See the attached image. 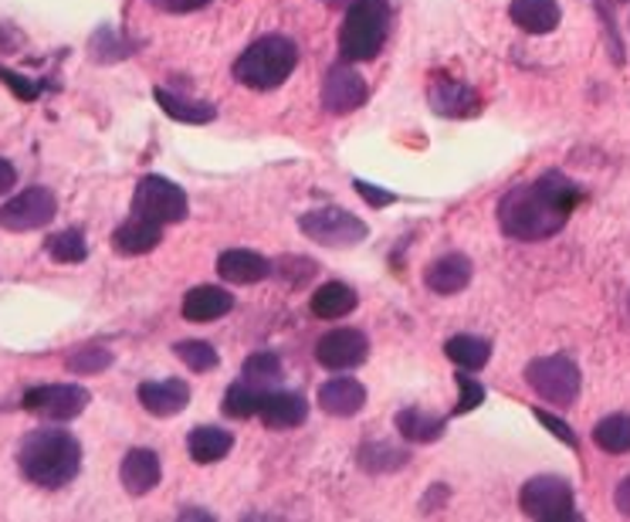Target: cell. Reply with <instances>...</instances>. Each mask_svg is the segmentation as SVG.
Listing matches in <instances>:
<instances>
[{
  "instance_id": "cell-1",
  "label": "cell",
  "mask_w": 630,
  "mask_h": 522,
  "mask_svg": "<svg viewBox=\"0 0 630 522\" xmlns=\"http://www.w3.org/2000/svg\"><path fill=\"white\" fill-rule=\"evenodd\" d=\"M580 204V187L559 170L512 187L499 201V228L512 241H546L567 228Z\"/></svg>"
},
{
  "instance_id": "cell-2",
  "label": "cell",
  "mask_w": 630,
  "mask_h": 522,
  "mask_svg": "<svg viewBox=\"0 0 630 522\" xmlns=\"http://www.w3.org/2000/svg\"><path fill=\"white\" fill-rule=\"evenodd\" d=\"M18 469L38 489H64L82 472V444L64 428H38L18 448Z\"/></svg>"
},
{
  "instance_id": "cell-3",
  "label": "cell",
  "mask_w": 630,
  "mask_h": 522,
  "mask_svg": "<svg viewBox=\"0 0 630 522\" xmlns=\"http://www.w3.org/2000/svg\"><path fill=\"white\" fill-rule=\"evenodd\" d=\"M299 64V44L286 34H264L258 41H251L241 58L234 61V79L244 89L254 92H271L278 86H286L289 76Z\"/></svg>"
},
{
  "instance_id": "cell-4",
  "label": "cell",
  "mask_w": 630,
  "mask_h": 522,
  "mask_svg": "<svg viewBox=\"0 0 630 522\" xmlns=\"http://www.w3.org/2000/svg\"><path fill=\"white\" fill-rule=\"evenodd\" d=\"M390 34V0H353L339 28L342 61H373Z\"/></svg>"
},
{
  "instance_id": "cell-5",
  "label": "cell",
  "mask_w": 630,
  "mask_h": 522,
  "mask_svg": "<svg viewBox=\"0 0 630 522\" xmlns=\"http://www.w3.org/2000/svg\"><path fill=\"white\" fill-rule=\"evenodd\" d=\"M526 383L546 404L567 411L580 398L583 377H580V367L570 357H539L526 367Z\"/></svg>"
},
{
  "instance_id": "cell-6",
  "label": "cell",
  "mask_w": 630,
  "mask_h": 522,
  "mask_svg": "<svg viewBox=\"0 0 630 522\" xmlns=\"http://www.w3.org/2000/svg\"><path fill=\"white\" fill-rule=\"evenodd\" d=\"M519 509H522V515L542 519V522H577L580 519L573 485L559 475L529 479L519 492Z\"/></svg>"
},
{
  "instance_id": "cell-7",
  "label": "cell",
  "mask_w": 630,
  "mask_h": 522,
  "mask_svg": "<svg viewBox=\"0 0 630 522\" xmlns=\"http://www.w3.org/2000/svg\"><path fill=\"white\" fill-rule=\"evenodd\" d=\"M132 214L139 218H150L157 224H180L187 221L190 214V201L183 187H177L173 180L167 177H157V173H147L143 180L136 183V193H132Z\"/></svg>"
},
{
  "instance_id": "cell-8",
  "label": "cell",
  "mask_w": 630,
  "mask_h": 522,
  "mask_svg": "<svg viewBox=\"0 0 630 522\" xmlns=\"http://www.w3.org/2000/svg\"><path fill=\"white\" fill-rule=\"evenodd\" d=\"M299 231L306 238H312L322 248H353L360 241H367L370 228L363 224V218L349 214L342 208H322V211H309L299 218Z\"/></svg>"
},
{
  "instance_id": "cell-9",
  "label": "cell",
  "mask_w": 630,
  "mask_h": 522,
  "mask_svg": "<svg viewBox=\"0 0 630 522\" xmlns=\"http://www.w3.org/2000/svg\"><path fill=\"white\" fill-rule=\"evenodd\" d=\"M89 401L92 394L79 383H41L28 390L21 408L44 421H76L89 408Z\"/></svg>"
},
{
  "instance_id": "cell-10",
  "label": "cell",
  "mask_w": 630,
  "mask_h": 522,
  "mask_svg": "<svg viewBox=\"0 0 630 522\" xmlns=\"http://www.w3.org/2000/svg\"><path fill=\"white\" fill-rule=\"evenodd\" d=\"M58 214V201L48 187H28L18 198H11L8 204H0V231H38L48 228Z\"/></svg>"
},
{
  "instance_id": "cell-11",
  "label": "cell",
  "mask_w": 630,
  "mask_h": 522,
  "mask_svg": "<svg viewBox=\"0 0 630 522\" xmlns=\"http://www.w3.org/2000/svg\"><path fill=\"white\" fill-rule=\"evenodd\" d=\"M370 357V340L363 330H353V325H339V330L326 333L316 343V360L319 367L332 370V373H346V370H357L363 367Z\"/></svg>"
},
{
  "instance_id": "cell-12",
  "label": "cell",
  "mask_w": 630,
  "mask_h": 522,
  "mask_svg": "<svg viewBox=\"0 0 630 522\" xmlns=\"http://www.w3.org/2000/svg\"><path fill=\"white\" fill-rule=\"evenodd\" d=\"M370 99V86L367 79L353 69V61H339L326 72L322 82V106L329 116H349L357 112L363 102Z\"/></svg>"
},
{
  "instance_id": "cell-13",
  "label": "cell",
  "mask_w": 630,
  "mask_h": 522,
  "mask_svg": "<svg viewBox=\"0 0 630 522\" xmlns=\"http://www.w3.org/2000/svg\"><path fill=\"white\" fill-rule=\"evenodd\" d=\"M258 418L268 431H292L299 424H306L309 418V401L296 390H264L261 394V408Z\"/></svg>"
},
{
  "instance_id": "cell-14",
  "label": "cell",
  "mask_w": 630,
  "mask_h": 522,
  "mask_svg": "<svg viewBox=\"0 0 630 522\" xmlns=\"http://www.w3.org/2000/svg\"><path fill=\"white\" fill-rule=\"evenodd\" d=\"M428 102L438 116H448V119H468V116H478L481 112V96L464 86V82H454L448 76H438L431 79L428 86Z\"/></svg>"
},
{
  "instance_id": "cell-15",
  "label": "cell",
  "mask_w": 630,
  "mask_h": 522,
  "mask_svg": "<svg viewBox=\"0 0 630 522\" xmlns=\"http://www.w3.org/2000/svg\"><path fill=\"white\" fill-rule=\"evenodd\" d=\"M271 272H274L271 261L251 248H228L218 258V275L228 285H254V282H264Z\"/></svg>"
},
{
  "instance_id": "cell-16",
  "label": "cell",
  "mask_w": 630,
  "mask_h": 522,
  "mask_svg": "<svg viewBox=\"0 0 630 522\" xmlns=\"http://www.w3.org/2000/svg\"><path fill=\"white\" fill-rule=\"evenodd\" d=\"M139 404L153 418H177L190 404V387L183 380H147L139 383Z\"/></svg>"
},
{
  "instance_id": "cell-17",
  "label": "cell",
  "mask_w": 630,
  "mask_h": 522,
  "mask_svg": "<svg viewBox=\"0 0 630 522\" xmlns=\"http://www.w3.org/2000/svg\"><path fill=\"white\" fill-rule=\"evenodd\" d=\"M316 401L329 418H353L367 404V387L353 377H332L319 387Z\"/></svg>"
},
{
  "instance_id": "cell-18",
  "label": "cell",
  "mask_w": 630,
  "mask_h": 522,
  "mask_svg": "<svg viewBox=\"0 0 630 522\" xmlns=\"http://www.w3.org/2000/svg\"><path fill=\"white\" fill-rule=\"evenodd\" d=\"M119 479H122V489L129 495H147L160 485L163 479V465L157 459V451L150 448H132L126 451V459L119 465Z\"/></svg>"
},
{
  "instance_id": "cell-19",
  "label": "cell",
  "mask_w": 630,
  "mask_h": 522,
  "mask_svg": "<svg viewBox=\"0 0 630 522\" xmlns=\"http://www.w3.org/2000/svg\"><path fill=\"white\" fill-rule=\"evenodd\" d=\"M160 241H163V224H157L150 218H139V214H132L129 221H122L112 231V248L126 258L150 254L153 248H160Z\"/></svg>"
},
{
  "instance_id": "cell-20",
  "label": "cell",
  "mask_w": 630,
  "mask_h": 522,
  "mask_svg": "<svg viewBox=\"0 0 630 522\" xmlns=\"http://www.w3.org/2000/svg\"><path fill=\"white\" fill-rule=\"evenodd\" d=\"M471 282V261L464 254H444V258H434L428 272H424V285L434 292V295H458L464 292Z\"/></svg>"
},
{
  "instance_id": "cell-21",
  "label": "cell",
  "mask_w": 630,
  "mask_h": 522,
  "mask_svg": "<svg viewBox=\"0 0 630 522\" xmlns=\"http://www.w3.org/2000/svg\"><path fill=\"white\" fill-rule=\"evenodd\" d=\"M234 309V295L221 285H197L183 295V319L187 322H218Z\"/></svg>"
},
{
  "instance_id": "cell-22",
  "label": "cell",
  "mask_w": 630,
  "mask_h": 522,
  "mask_svg": "<svg viewBox=\"0 0 630 522\" xmlns=\"http://www.w3.org/2000/svg\"><path fill=\"white\" fill-rule=\"evenodd\" d=\"M509 18L526 34H549L559 28V21H563V11H559L556 0H512Z\"/></svg>"
},
{
  "instance_id": "cell-23",
  "label": "cell",
  "mask_w": 630,
  "mask_h": 522,
  "mask_svg": "<svg viewBox=\"0 0 630 522\" xmlns=\"http://www.w3.org/2000/svg\"><path fill=\"white\" fill-rule=\"evenodd\" d=\"M234 448V434L214 424H200L187 434V451L197 465H214Z\"/></svg>"
},
{
  "instance_id": "cell-24",
  "label": "cell",
  "mask_w": 630,
  "mask_h": 522,
  "mask_svg": "<svg viewBox=\"0 0 630 522\" xmlns=\"http://www.w3.org/2000/svg\"><path fill=\"white\" fill-rule=\"evenodd\" d=\"M393 428L400 431L403 441L410 444H431L448 431V421L431 414V411H420V408H403L393 421Z\"/></svg>"
},
{
  "instance_id": "cell-25",
  "label": "cell",
  "mask_w": 630,
  "mask_h": 522,
  "mask_svg": "<svg viewBox=\"0 0 630 522\" xmlns=\"http://www.w3.org/2000/svg\"><path fill=\"white\" fill-rule=\"evenodd\" d=\"M153 99L160 102V109L177 119V122H187V126H203V122H214L218 119V109L210 102H200V99H187V96H177L170 89H153Z\"/></svg>"
},
{
  "instance_id": "cell-26",
  "label": "cell",
  "mask_w": 630,
  "mask_h": 522,
  "mask_svg": "<svg viewBox=\"0 0 630 522\" xmlns=\"http://www.w3.org/2000/svg\"><path fill=\"white\" fill-rule=\"evenodd\" d=\"M357 305H360V295L349 289L346 282H326L322 289L312 292V302H309L316 319H342V315L353 312Z\"/></svg>"
},
{
  "instance_id": "cell-27",
  "label": "cell",
  "mask_w": 630,
  "mask_h": 522,
  "mask_svg": "<svg viewBox=\"0 0 630 522\" xmlns=\"http://www.w3.org/2000/svg\"><path fill=\"white\" fill-rule=\"evenodd\" d=\"M261 394L264 390L258 387V383H251V380H234L228 390H224V401H221V411L228 414V418H234V421H248V418H254L258 414V408H261Z\"/></svg>"
},
{
  "instance_id": "cell-28",
  "label": "cell",
  "mask_w": 630,
  "mask_h": 522,
  "mask_svg": "<svg viewBox=\"0 0 630 522\" xmlns=\"http://www.w3.org/2000/svg\"><path fill=\"white\" fill-rule=\"evenodd\" d=\"M444 353L448 360L458 367V370H481L488 360H492V343L481 340V337H451L444 343Z\"/></svg>"
},
{
  "instance_id": "cell-29",
  "label": "cell",
  "mask_w": 630,
  "mask_h": 522,
  "mask_svg": "<svg viewBox=\"0 0 630 522\" xmlns=\"http://www.w3.org/2000/svg\"><path fill=\"white\" fill-rule=\"evenodd\" d=\"M593 444L607 454L630 451V414H610L593 428Z\"/></svg>"
},
{
  "instance_id": "cell-30",
  "label": "cell",
  "mask_w": 630,
  "mask_h": 522,
  "mask_svg": "<svg viewBox=\"0 0 630 522\" xmlns=\"http://www.w3.org/2000/svg\"><path fill=\"white\" fill-rule=\"evenodd\" d=\"M360 465L373 475H383V472H397L407 465V451L403 448H393V444H383V441H370L360 448Z\"/></svg>"
},
{
  "instance_id": "cell-31",
  "label": "cell",
  "mask_w": 630,
  "mask_h": 522,
  "mask_svg": "<svg viewBox=\"0 0 630 522\" xmlns=\"http://www.w3.org/2000/svg\"><path fill=\"white\" fill-rule=\"evenodd\" d=\"M44 251L54 261H61V265H79V261L89 258V244H86V234L79 228H68V231L51 234L48 244H44Z\"/></svg>"
},
{
  "instance_id": "cell-32",
  "label": "cell",
  "mask_w": 630,
  "mask_h": 522,
  "mask_svg": "<svg viewBox=\"0 0 630 522\" xmlns=\"http://www.w3.org/2000/svg\"><path fill=\"white\" fill-rule=\"evenodd\" d=\"M241 377L251 380V383H258L261 390H271L278 380H282V360H278L274 353H251L244 360Z\"/></svg>"
},
{
  "instance_id": "cell-33",
  "label": "cell",
  "mask_w": 630,
  "mask_h": 522,
  "mask_svg": "<svg viewBox=\"0 0 630 522\" xmlns=\"http://www.w3.org/2000/svg\"><path fill=\"white\" fill-rule=\"evenodd\" d=\"M112 350H106V347H79V350H72L64 357V367L72 370V373H82V377H89V373H106L109 367H112Z\"/></svg>"
},
{
  "instance_id": "cell-34",
  "label": "cell",
  "mask_w": 630,
  "mask_h": 522,
  "mask_svg": "<svg viewBox=\"0 0 630 522\" xmlns=\"http://www.w3.org/2000/svg\"><path fill=\"white\" fill-rule=\"evenodd\" d=\"M173 353L193 370V373H210V370H218V350L210 347V343H203V340H180V343H173Z\"/></svg>"
},
{
  "instance_id": "cell-35",
  "label": "cell",
  "mask_w": 630,
  "mask_h": 522,
  "mask_svg": "<svg viewBox=\"0 0 630 522\" xmlns=\"http://www.w3.org/2000/svg\"><path fill=\"white\" fill-rule=\"evenodd\" d=\"M454 380H458V390H461V398H458V404H454V414H468V411L481 408V401H484V387H481L478 380H471L468 373H458Z\"/></svg>"
},
{
  "instance_id": "cell-36",
  "label": "cell",
  "mask_w": 630,
  "mask_h": 522,
  "mask_svg": "<svg viewBox=\"0 0 630 522\" xmlns=\"http://www.w3.org/2000/svg\"><path fill=\"white\" fill-rule=\"evenodd\" d=\"M536 418H539V424L546 428V431H552L559 441L563 444H570V448H580V438H577V431L567 424V421H559L556 414H549V411H542V408H536Z\"/></svg>"
},
{
  "instance_id": "cell-37",
  "label": "cell",
  "mask_w": 630,
  "mask_h": 522,
  "mask_svg": "<svg viewBox=\"0 0 630 522\" xmlns=\"http://www.w3.org/2000/svg\"><path fill=\"white\" fill-rule=\"evenodd\" d=\"M353 187H357V193L360 198L373 208V211H380V208H387V204H393L397 201V193H390V190H380L377 183H367V180H353Z\"/></svg>"
},
{
  "instance_id": "cell-38",
  "label": "cell",
  "mask_w": 630,
  "mask_h": 522,
  "mask_svg": "<svg viewBox=\"0 0 630 522\" xmlns=\"http://www.w3.org/2000/svg\"><path fill=\"white\" fill-rule=\"evenodd\" d=\"M0 82H8V86L18 92V99H24V102L38 99V92H41V86H38V82H28V79H21V76H18V72H11V69H0Z\"/></svg>"
},
{
  "instance_id": "cell-39",
  "label": "cell",
  "mask_w": 630,
  "mask_h": 522,
  "mask_svg": "<svg viewBox=\"0 0 630 522\" xmlns=\"http://www.w3.org/2000/svg\"><path fill=\"white\" fill-rule=\"evenodd\" d=\"M153 4L167 14H193V11L207 8L210 0H153Z\"/></svg>"
},
{
  "instance_id": "cell-40",
  "label": "cell",
  "mask_w": 630,
  "mask_h": 522,
  "mask_svg": "<svg viewBox=\"0 0 630 522\" xmlns=\"http://www.w3.org/2000/svg\"><path fill=\"white\" fill-rule=\"evenodd\" d=\"M14 183H18V170H14V163L0 157V193H11Z\"/></svg>"
},
{
  "instance_id": "cell-41",
  "label": "cell",
  "mask_w": 630,
  "mask_h": 522,
  "mask_svg": "<svg viewBox=\"0 0 630 522\" xmlns=\"http://www.w3.org/2000/svg\"><path fill=\"white\" fill-rule=\"evenodd\" d=\"M613 505H617V512L620 515H627L630 519V475L617 485V492H613Z\"/></svg>"
},
{
  "instance_id": "cell-42",
  "label": "cell",
  "mask_w": 630,
  "mask_h": 522,
  "mask_svg": "<svg viewBox=\"0 0 630 522\" xmlns=\"http://www.w3.org/2000/svg\"><path fill=\"white\" fill-rule=\"evenodd\" d=\"M319 4H326V8H349L353 0H319Z\"/></svg>"
},
{
  "instance_id": "cell-43",
  "label": "cell",
  "mask_w": 630,
  "mask_h": 522,
  "mask_svg": "<svg viewBox=\"0 0 630 522\" xmlns=\"http://www.w3.org/2000/svg\"><path fill=\"white\" fill-rule=\"evenodd\" d=\"M617 4H627V0H617Z\"/></svg>"
}]
</instances>
